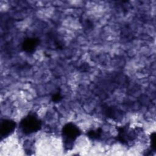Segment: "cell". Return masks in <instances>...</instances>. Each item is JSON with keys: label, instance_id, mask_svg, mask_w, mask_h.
Returning <instances> with one entry per match:
<instances>
[{"label": "cell", "instance_id": "277c9868", "mask_svg": "<svg viewBox=\"0 0 156 156\" xmlns=\"http://www.w3.org/2000/svg\"><path fill=\"white\" fill-rule=\"evenodd\" d=\"M16 122L9 119H2L1 122L0 126V136L1 139L7 138L10 135L16 128Z\"/></svg>", "mask_w": 156, "mask_h": 156}, {"label": "cell", "instance_id": "6da1fadb", "mask_svg": "<svg viewBox=\"0 0 156 156\" xmlns=\"http://www.w3.org/2000/svg\"><path fill=\"white\" fill-rule=\"evenodd\" d=\"M80 134L81 130L75 124L68 122L63 126L62 136L65 151H70L73 149L75 141Z\"/></svg>", "mask_w": 156, "mask_h": 156}, {"label": "cell", "instance_id": "7a4b0ae2", "mask_svg": "<svg viewBox=\"0 0 156 156\" xmlns=\"http://www.w3.org/2000/svg\"><path fill=\"white\" fill-rule=\"evenodd\" d=\"M20 128L26 135L37 132L41 128V122L37 115L30 113L22 118L20 122Z\"/></svg>", "mask_w": 156, "mask_h": 156}, {"label": "cell", "instance_id": "52a82bcc", "mask_svg": "<svg viewBox=\"0 0 156 156\" xmlns=\"http://www.w3.org/2000/svg\"><path fill=\"white\" fill-rule=\"evenodd\" d=\"M150 138V143H151V150L154 152H155L156 150V145H155V133L154 132H152L149 136Z\"/></svg>", "mask_w": 156, "mask_h": 156}, {"label": "cell", "instance_id": "8992f818", "mask_svg": "<svg viewBox=\"0 0 156 156\" xmlns=\"http://www.w3.org/2000/svg\"><path fill=\"white\" fill-rule=\"evenodd\" d=\"M102 132V130L99 128L95 130H91L88 131L86 135L91 140H98L101 138Z\"/></svg>", "mask_w": 156, "mask_h": 156}, {"label": "cell", "instance_id": "5b68a950", "mask_svg": "<svg viewBox=\"0 0 156 156\" xmlns=\"http://www.w3.org/2000/svg\"><path fill=\"white\" fill-rule=\"evenodd\" d=\"M39 44V40L37 38L31 37L26 38L22 43V49L27 53H32L34 52Z\"/></svg>", "mask_w": 156, "mask_h": 156}, {"label": "cell", "instance_id": "ba28073f", "mask_svg": "<svg viewBox=\"0 0 156 156\" xmlns=\"http://www.w3.org/2000/svg\"><path fill=\"white\" fill-rule=\"evenodd\" d=\"M62 98V97L61 94H60V93H56L52 95V101L54 102H58L61 101Z\"/></svg>", "mask_w": 156, "mask_h": 156}, {"label": "cell", "instance_id": "3957f363", "mask_svg": "<svg viewBox=\"0 0 156 156\" xmlns=\"http://www.w3.org/2000/svg\"><path fill=\"white\" fill-rule=\"evenodd\" d=\"M136 136V130H129L127 126H121L118 128L117 140L122 144H128L133 141Z\"/></svg>", "mask_w": 156, "mask_h": 156}]
</instances>
